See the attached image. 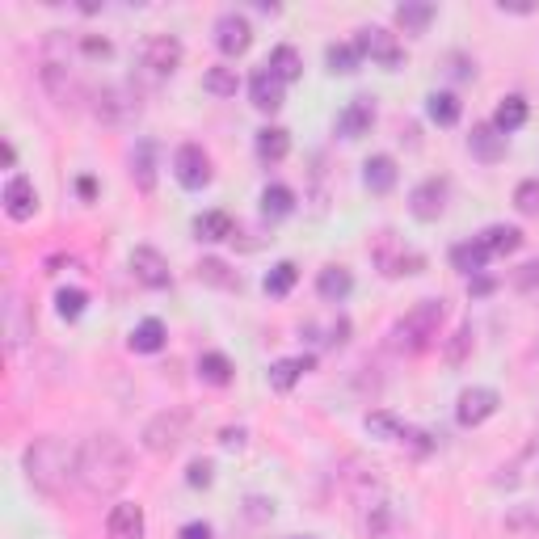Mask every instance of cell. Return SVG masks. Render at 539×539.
I'll return each instance as SVG.
<instances>
[{
    "label": "cell",
    "instance_id": "obj_1",
    "mask_svg": "<svg viewBox=\"0 0 539 539\" xmlns=\"http://www.w3.org/2000/svg\"><path fill=\"white\" fill-rule=\"evenodd\" d=\"M131 481V451L123 438L93 434L81 443V464H76V489L93 502H106Z\"/></svg>",
    "mask_w": 539,
    "mask_h": 539
},
{
    "label": "cell",
    "instance_id": "obj_6",
    "mask_svg": "<svg viewBox=\"0 0 539 539\" xmlns=\"http://www.w3.org/2000/svg\"><path fill=\"white\" fill-rule=\"evenodd\" d=\"M93 114L106 127H127L139 118V93L131 85H102L93 93Z\"/></svg>",
    "mask_w": 539,
    "mask_h": 539
},
{
    "label": "cell",
    "instance_id": "obj_45",
    "mask_svg": "<svg viewBox=\"0 0 539 539\" xmlns=\"http://www.w3.org/2000/svg\"><path fill=\"white\" fill-rule=\"evenodd\" d=\"M514 287L523 295H539V262H527L523 270L514 274Z\"/></svg>",
    "mask_w": 539,
    "mask_h": 539
},
{
    "label": "cell",
    "instance_id": "obj_47",
    "mask_svg": "<svg viewBox=\"0 0 539 539\" xmlns=\"http://www.w3.org/2000/svg\"><path fill=\"white\" fill-rule=\"evenodd\" d=\"M177 539H215V531H211V523H198L194 518V523H186L182 531H177Z\"/></svg>",
    "mask_w": 539,
    "mask_h": 539
},
{
    "label": "cell",
    "instance_id": "obj_12",
    "mask_svg": "<svg viewBox=\"0 0 539 539\" xmlns=\"http://www.w3.org/2000/svg\"><path fill=\"white\" fill-rule=\"evenodd\" d=\"M38 76H43V89H47L64 110H72V106L85 102V89H81L76 72L64 64V59H51V55H47V59H43V72H38Z\"/></svg>",
    "mask_w": 539,
    "mask_h": 539
},
{
    "label": "cell",
    "instance_id": "obj_52",
    "mask_svg": "<svg viewBox=\"0 0 539 539\" xmlns=\"http://www.w3.org/2000/svg\"><path fill=\"white\" fill-rule=\"evenodd\" d=\"M5 165H9V169L17 165V152H13V144H9V139H5Z\"/></svg>",
    "mask_w": 539,
    "mask_h": 539
},
{
    "label": "cell",
    "instance_id": "obj_48",
    "mask_svg": "<svg viewBox=\"0 0 539 539\" xmlns=\"http://www.w3.org/2000/svg\"><path fill=\"white\" fill-rule=\"evenodd\" d=\"M493 287H497V283H493V278H489V274H476V278H472V283H468V291H472L476 299H485V295H493Z\"/></svg>",
    "mask_w": 539,
    "mask_h": 539
},
{
    "label": "cell",
    "instance_id": "obj_14",
    "mask_svg": "<svg viewBox=\"0 0 539 539\" xmlns=\"http://www.w3.org/2000/svg\"><path fill=\"white\" fill-rule=\"evenodd\" d=\"M215 47H219V55L241 59L253 47V26L245 22L241 13H219L215 17Z\"/></svg>",
    "mask_w": 539,
    "mask_h": 539
},
{
    "label": "cell",
    "instance_id": "obj_8",
    "mask_svg": "<svg viewBox=\"0 0 539 539\" xmlns=\"http://www.w3.org/2000/svg\"><path fill=\"white\" fill-rule=\"evenodd\" d=\"M447 198H451L447 177H426V182H417L409 194V215L417 224H438V219L447 215Z\"/></svg>",
    "mask_w": 539,
    "mask_h": 539
},
{
    "label": "cell",
    "instance_id": "obj_40",
    "mask_svg": "<svg viewBox=\"0 0 539 539\" xmlns=\"http://www.w3.org/2000/svg\"><path fill=\"white\" fill-rule=\"evenodd\" d=\"M85 308H89V295L81 287H59L55 291V312L64 316V321H81Z\"/></svg>",
    "mask_w": 539,
    "mask_h": 539
},
{
    "label": "cell",
    "instance_id": "obj_15",
    "mask_svg": "<svg viewBox=\"0 0 539 539\" xmlns=\"http://www.w3.org/2000/svg\"><path fill=\"white\" fill-rule=\"evenodd\" d=\"M30 337H34V312H30V304L17 291H5V346H9V354L22 350Z\"/></svg>",
    "mask_w": 539,
    "mask_h": 539
},
{
    "label": "cell",
    "instance_id": "obj_17",
    "mask_svg": "<svg viewBox=\"0 0 539 539\" xmlns=\"http://www.w3.org/2000/svg\"><path fill=\"white\" fill-rule=\"evenodd\" d=\"M371 127H375V97H367V93H358L333 123V131L342 139H358V135H367Z\"/></svg>",
    "mask_w": 539,
    "mask_h": 539
},
{
    "label": "cell",
    "instance_id": "obj_46",
    "mask_svg": "<svg viewBox=\"0 0 539 539\" xmlns=\"http://www.w3.org/2000/svg\"><path fill=\"white\" fill-rule=\"evenodd\" d=\"M81 51L93 55V59H110L114 47H110V38H81Z\"/></svg>",
    "mask_w": 539,
    "mask_h": 539
},
{
    "label": "cell",
    "instance_id": "obj_2",
    "mask_svg": "<svg viewBox=\"0 0 539 539\" xmlns=\"http://www.w3.org/2000/svg\"><path fill=\"white\" fill-rule=\"evenodd\" d=\"M76 464H81V447H72L68 438H55V434L34 438L22 455L26 481L47 497H64L76 485Z\"/></svg>",
    "mask_w": 539,
    "mask_h": 539
},
{
    "label": "cell",
    "instance_id": "obj_30",
    "mask_svg": "<svg viewBox=\"0 0 539 539\" xmlns=\"http://www.w3.org/2000/svg\"><path fill=\"white\" fill-rule=\"evenodd\" d=\"M198 379H203V384H211V388H228L232 379H236L232 358L219 354V350H207L203 358H198Z\"/></svg>",
    "mask_w": 539,
    "mask_h": 539
},
{
    "label": "cell",
    "instance_id": "obj_5",
    "mask_svg": "<svg viewBox=\"0 0 539 539\" xmlns=\"http://www.w3.org/2000/svg\"><path fill=\"white\" fill-rule=\"evenodd\" d=\"M186 430H190V413L186 409H165L144 426L139 443H144V451H152V455H173L177 447H182Z\"/></svg>",
    "mask_w": 539,
    "mask_h": 539
},
{
    "label": "cell",
    "instance_id": "obj_44",
    "mask_svg": "<svg viewBox=\"0 0 539 539\" xmlns=\"http://www.w3.org/2000/svg\"><path fill=\"white\" fill-rule=\"evenodd\" d=\"M211 481H215V464H211V459H194V464L186 468V485L190 489H211Z\"/></svg>",
    "mask_w": 539,
    "mask_h": 539
},
{
    "label": "cell",
    "instance_id": "obj_49",
    "mask_svg": "<svg viewBox=\"0 0 539 539\" xmlns=\"http://www.w3.org/2000/svg\"><path fill=\"white\" fill-rule=\"evenodd\" d=\"M249 514L253 518H270L274 514V502H266V497H249Z\"/></svg>",
    "mask_w": 539,
    "mask_h": 539
},
{
    "label": "cell",
    "instance_id": "obj_26",
    "mask_svg": "<svg viewBox=\"0 0 539 539\" xmlns=\"http://www.w3.org/2000/svg\"><path fill=\"white\" fill-rule=\"evenodd\" d=\"M253 148H257V161L262 165H278V161H287V152H291V131L287 127H262L253 139Z\"/></svg>",
    "mask_w": 539,
    "mask_h": 539
},
{
    "label": "cell",
    "instance_id": "obj_35",
    "mask_svg": "<svg viewBox=\"0 0 539 539\" xmlns=\"http://www.w3.org/2000/svg\"><path fill=\"white\" fill-rule=\"evenodd\" d=\"M266 68H270L283 85H291V81H299V76H304V59H299V51H295V47H287V43H283V47H274V51H270Z\"/></svg>",
    "mask_w": 539,
    "mask_h": 539
},
{
    "label": "cell",
    "instance_id": "obj_3",
    "mask_svg": "<svg viewBox=\"0 0 539 539\" xmlns=\"http://www.w3.org/2000/svg\"><path fill=\"white\" fill-rule=\"evenodd\" d=\"M443 316H447V299H438V295L417 299V304L401 316V321L392 325L388 346L396 354H422V350H430L438 329H443Z\"/></svg>",
    "mask_w": 539,
    "mask_h": 539
},
{
    "label": "cell",
    "instance_id": "obj_13",
    "mask_svg": "<svg viewBox=\"0 0 539 539\" xmlns=\"http://www.w3.org/2000/svg\"><path fill=\"white\" fill-rule=\"evenodd\" d=\"M131 274H135V283L148 287V291H165V287L173 283V270H169V262H165V253L152 249V245L131 249Z\"/></svg>",
    "mask_w": 539,
    "mask_h": 539
},
{
    "label": "cell",
    "instance_id": "obj_27",
    "mask_svg": "<svg viewBox=\"0 0 539 539\" xmlns=\"http://www.w3.org/2000/svg\"><path fill=\"white\" fill-rule=\"evenodd\" d=\"M194 236L207 245H219V241H232L236 224L228 211H203V215H194Z\"/></svg>",
    "mask_w": 539,
    "mask_h": 539
},
{
    "label": "cell",
    "instance_id": "obj_32",
    "mask_svg": "<svg viewBox=\"0 0 539 539\" xmlns=\"http://www.w3.org/2000/svg\"><path fill=\"white\" fill-rule=\"evenodd\" d=\"M198 283L219 287V291H241V274L228 262H219V257H203V262H198Z\"/></svg>",
    "mask_w": 539,
    "mask_h": 539
},
{
    "label": "cell",
    "instance_id": "obj_39",
    "mask_svg": "<svg viewBox=\"0 0 539 539\" xmlns=\"http://www.w3.org/2000/svg\"><path fill=\"white\" fill-rule=\"evenodd\" d=\"M325 64H329V72L350 76V72L363 68V55H358L354 43H329V47H325Z\"/></svg>",
    "mask_w": 539,
    "mask_h": 539
},
{
    "label": "cell",
    "instance_id": "obj_41",
    "mask_svg": "<svg viewBox=\"0 0 539 539\" xmlns=\"http://www.w3.org/2000/svg\"><path fill=\"white\" fill-rule=\"evenodd\" d=\"M203 89L215 93V97H236V89H241V76H236V68H207L203 76Z\"/></svg>",
    "mask_w": 539,
    "mask_h": 539
},
{
    "label": "cell",
    "instance_id": "obj_31",
    "mask_svg": "<svg viewBox=\"0 0 539 539\" xmlns=\"http://www.w3.org/2000/svg\"><path fill=\"white\" fill-rule=\"evenodd\" d=\"M165 342H169V333H165V325L156 321V316H148V321H139L131 329V350L135 354H161Z\"/></svg>",
    "mask_w": 539,
    "mask_h": 539
},
{
    "label": "cell",
    "instance_id": "obj_11",
    "mask_svg": "<svg viewBox=\"0 0 539 539\" xmlns=\"http://www.w3.org/2000/svg\"><path fill=\"white\" fill-rule=\"evenodd\" d=\"M354 47H358V55H371L375 64H384L388 72H396L405 64L401 43H396V34H388L384 26H363L354 34Z\"/></svg>",
    "mask_w": 539,
    "mask_h": 539
},
{
    "label": "cell",
    "instance_id": "obj_22",
    "mask_svg": "<svg viewBox=\"0 0 539 539\" xmlns=\"http://www.w3.org/2000/svg\"><path fill=\"white\" fill-rule=\"evenodd\" d=\"M396 177H401V169H396V161L388 152H375V156H367V161H363V186L371 194H392Z\"/></svg>",
    "mask_w": 539,
    "mask_h": 539
},
{
    "label": "cell",
    "instance_id": "obj_9",
    "mask_svg": "<svg viewBox=\"0 0 539 539\" xmlns=\"http://www.w3.org/2000/svg\"><path fill=\"white\" fill-rule=\"evenodd\" d=\"M173 177H177V186H182V190H207L211 177H215L211 156L198 144H182L173 152Z\"/></svg>",
    "mask_w": 539,
    "mask_h": 539
},
{
    "label": "cell",
    "instance_id": "obj_36",
    "mask_svg": "<svg viewBox=\"0 0 539 539\" xmlns=\"http://www.w3.org/2000/svg\"><path fill=\"white\" fill-rule=\"evenodd\" d=\"M426 114H430V123H438V127H455L464 106H459L455 93H430L426 97Z\"/></svg>",
    "mask_w": 539,
    "mask_h": 539
},
{
    "label": "cell",
    "instance_id": "obj_23",
    "mask_svg": "<svg viewBox=\"0 0 539 539\" xmlns=\"http://www.w3.org/2000/svg\"><path fill=\"white\" fill-rule=\"evenodd\" d=\"M316 367L312 354H295V358H278V363H270V388L274 392H291L299 379H304L308 371Z\"/></svg>",
    "mask_w": 539,
    "mask_h": 539
},
{
    "label": "cell",
    "instance_id": "obj_19",
    "mask_svg": "<svg viewBox=\"0 0 539 539\" xmlns=\"http://www.w3.org/2000/svg\"><path fill=\"white\" fill-rule=\"evenodd\" d=\"M249 97H253V106L262 114H274V110H283V102H287V85L278 81L270 68H257L253 81H249Z\"/></svg>",
    "mask_w": 539,
    "mask_h": 539
},
{
    "label": "cell",
    "instance_id": "obj_7",
    "mask_svg": "<svg viewBox=\"0 0 539 539\" xmlns=\"http://www.w3.org/2000/svg\"><path fill=\"white\" fill-rule=\"evenodd\" d=\"M182 43H177L173 34H148L144 43H139V68L144 72H152L156 81L161 76H173L177 68H182Z\"/></svg>",
    "mask_w": 539,
    "mask_h": 539
},
{
    "label": "cell",
    "instance_id": "obj_43",
    "mask_svg": "<svg viewBox=\"0 0 539 539\" xmlns=\"http://www.w3.org/2000/svg\"><path fill=\"white\" fill-rule=\"evenodd\" d=\"M468 350H472V325L464 321V325L455 329V337H451V342H447V363H451V367H464Z\"/></svg>",
    "mask_w": 539,
    "mask_h": 539
},
{
    "label": "cell",
    "instance_id": "obj_50",
    "mask_svg": "<svg viewBox=\"0 0 539 539\" xmlns=\"http://www.w3.org/2000/svg\"><path fill=\"white\" fill-rule=\"evenodd\" d=\"M219 443H224V447H241L245 443V430H224V434H219Z\"/></svg>",
    "mask_w": 539,
    "mask_h": 539
},
{
    "label": "cell",
    "instance_id": "obj_33",
    "mask_svg": "<svg viewBox=\"0 0 539 539\" xmlns=\"http://www.w3.org/2000/svg\"><path fill=\"white\" fill-rule=\"evenodd\" d=\"M493 262V257L485 253V245L481 241H476V236H472V241H459L455 249H451V266L455 270H464V274H485V266Z\"/></svg>",
    "mask_w": 539,
    "mask_h": 539
},
{
    "label": "cell",
    "instance_id": "obj_10",
    "mask_svg": "<svg viewBox=\"0 0 539 539\" xmlns=\"http://www.w3.org/2000/svg\"><path fill=\"white\" fill-rule=\"evenodd\" d=\"M497 409H502V396H497V388L476 384V388H464V392H459V401H455V422L464 426V430H472V426L489 422Z\"/></svg>",
    "mask_w": 539,
    "mask_h": 539
},
{
    "label": "cell",
    "instance_id": "obj_20",
    "mask_svg": "<svg viewBox=\"0 0 539 539\" xmlns=\"http://www.w3.org/2000/svg\"><path fill=\"white\" fill-rule=\"evenodd\" d=\"M468 152H472L481 165H497V161H506V135L497 131L493 123H476V127H472V135H468Z\"/></svg>",
    "mask_w": 539,
    "mask_h": 539
},
{
    "label": "cell",
    "instance_id": "obj_38",
    "mask_svg": "<svg viewBox=\"0 0 539 539\" xmlns=\"http://www.w3.org/2000/svg\"><path fill=\"white\" fill-rule=\"evenodd\" d=\"M295 283H299V266H295V262H278V266H270V274L262 278V291L274 295V299H283V295H291Z\"/></svg>",
    "mask_w": 539,
    "mask_h": 539
},
{
    "label": "cell",
    "instance_id": "obj_21",
    "mask_svg": "<svg viewBox=\"0 0 539 539\" xmlns=\"http://www.w3.org/2000/svg\"><path fill=\"white\" fill-rule=\"evenodd\" d=\"M156 152H161L156 139H135V148H131V182L144 194L156 190Z\"/></svg>",
    "mask_w": 539,
    "mask_h": 539
},
{
    "label": "cell",
    "instance_id": "obj_24",
    "mask_svg": "<svg viewBox=\"0 0 539 539\" xmlns=\"http://www.w3.org/2000/svg\"><path fill=\"white\" fill-rule=\"evenodd\" d=\"M350 291H354V274L346 266H325L316 274V295H321L325 304H346Z\"/></svg>",
    "mask_w": 539,
    "mask_h": 539
},
{
    "label": "cell",
    "instance_id": "obj_4",
    "mask_svg": "<svg viewBox=\"0 0 539 539\" xmlns=\"http://www.w3.org/2000/svg\"><path fill=\"white\" fill-rule=\"evenodd\" d=\"M371 257H375V266H379L384 278H405V274H422L426 270V257L413 253L396 232H379Z\"/></svg>",
    "mask_w": 539,
    "mask_h": 539
},
{
    "label": "cell",
    "instance_id": "obj_18",
    "mask_svg": "<svg viewBox=\"0 0 539 539\" xmlns=\"http://www.w3.org/2000/svg\"><path fill=\"white\" fill-rule=\"evenodd\" d=\"M144 531H148L144 506H135V502L110 506V514H106V535L110 539H144Z\"/></svg>",
    "mask_w": 539,
    "mask_h": 539
},
{
    "label": "cell",
    "instance_id": "obj_37",
    "mask_svg": "<svg viewBox=\"0 0 539 539\" xmlns=\"http://www.w3.org/2000/svg\"><path fill=\"white\" fill-rule=\"evenodd\" d=\"M291 211H295V190H291V186L274 182V186L262 190V215H266V219H287Z\"/></svg>",
    "mask_w": 539,
    "mask_h": 539
},
{
    "label": "cell",
    "instance_id": "obj_25",
    "mask_svg": "<svg viewBox=\"0 0 539 539\" xmlns=\"http://www.w3.org/2000/svg\"><path fill=\"white\" fill-rule=\"evenodd\" d=\"M363 426H367L371 438H384V443H409V434H413L392 409H371L363 417Z\"/></svg>",
    "mask_w": 539,
    "mask_h": 539
},
{
    "label": "cell",
    "instance_id": "obj_34",
    "mask_svg": "<svg viewBox=\"0 0 539 539\" xmlns=\"http://www.w3.org/2000/svg\"><path fill=\"white\" fill-rule=\"evenodd\" d=\"M527 97H518V93H510V97H502V106L493 110V127L502 131V135H514L518 127L527 123Z\"/></svg>",
    "mask_w": 539,
    "mask_h": 539
},
{
    "label": "cell",
    "instance_id": "obj_51",
    "mask_svg": "<svg viewBox=\"0 0 539 539\" xmlns=\"http://www.w3.org/2000/svg\"><path fill=\"white\" fill-rule=\"evenodd\" d=\"M81 194H85V198H93V194H97V186H93V177H81Z\"/></svg>",
    "mask_w": 539,
    "mask_h": 539
},
{
    "label": "cell",
    "instance_id": "obj_42",
    "mask_svg": "<svg viewBox=\"0 0 539 539\" xmlns=\"http://www.w3.org/2000/svg\"><path fill=\"white\" fill-rule=\"evenodd\" d=\"M514 211L527 215V219H539V177H527V182H518V190H514Z\"/></svg>",
    "mask_w": 539,
    "mask_h": 539
},
{
    "label": "cell",
    "instance_id": "obj_16",
    "mask_svg": "<svg viewBox=\"0 0 539 539\" xmlns=\"http://www.w3.org/2000/svg\"><path fill=\"white\" fill-rule=\"evenodd\" d=\"M38 211V190L26 173H13L9 186H5V215L13 219V224H26V219H34Z\"/></svg>",
    "mask_w": 539,
    "mask_h": 539
},
{
    "label": "cell",
    "instance_id": "obj_29",
    "mask_svg": "<svg viewBox=\"0 0 539 539\" xmlns=\"http://www.w3.org/2000/svg\"><path fill=\"white\" fill-rule=\"evenodd\" d=\"M434 13L438 9L430 5V0H405V5H396V26H401L405 34H426Z\"/></svg>",
    "mask_w": 539,
    "mask_h": 539
},
{
    "label": "cell",
    "instance_id": "obj_28",
    "mask_svg": "<svg viewBox=\"0 0 539 539\" xmlns=\"http://www.w3.org/2000/svg\"><path fill=\"white\" fill-rule=\"evenodd\" d=\"M476 241L485 245L489 257H506V253H518V249H523V232L510 228V224H489L481 236H476Z\"/></svg>",
    "mask_w": 539,
    "mask_h": 539
}]
</instances>
